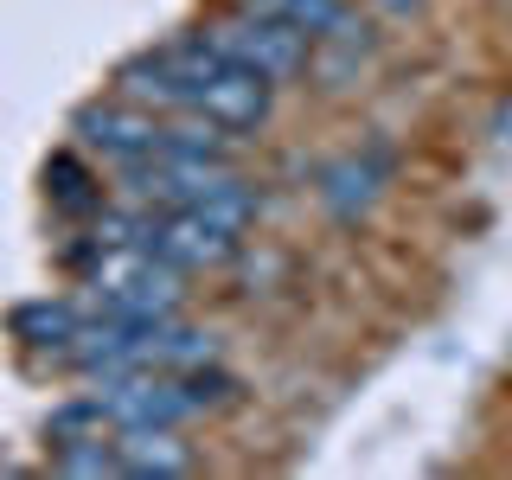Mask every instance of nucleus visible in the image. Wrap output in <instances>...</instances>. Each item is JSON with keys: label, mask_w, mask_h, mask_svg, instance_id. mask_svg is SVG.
I'll use <instances>...</instances> for the list:
<instances>
[{"label": "nucleus", "mask_w": 512, "mask_h": 480, "mask_svg": "<svg viewBox=\"0 0 512 480\" xmlns=\"http://www.w3.org/2000/svg\"><path fill=\"white\" fill-rule=\"evenodd\" d=\"M160 71H167L173 84V103H180V116H205L218 122L224 135H250V128L269 122V103H276V90L263 84V77H250L244 64H231L224 52L192 32V39H167L154 45Z\"/></svg>", "instance_id": "obj_1"}, {"label": "nucleus", "mask_w": 512, "mask_h": 480, "mask_svg": "<svg viewBox=\"0 0 512 480\" xmlns=\"http://www.w3.org/2000/svg\"><path fill=\"white\" fill-rule=\"evenodd\" d=\"M84 288L96 314H122V320H173L186 308V276L173 263H160L148 244H90Z\"/></svg>", "instance_id": "obj_2"}, {"label": "nucleus", "mask_w": 512, "mask_h": 480, "mask_svg": "<svg viewBox=\"0 0 512 480\" xmlns=\"http://www.w3.org/2000/svg\"><path fill=\"white\" fill-rule=\"evenodd\" d=\"M199 39L212 45V52H224L231 64H244L250 77H263L269 90L308 77V64H314V39H308V32H295L288 20H269V13L244 7V0L224 7V13H212V20L199 26Z\"/></svg>", "instance_id": "obj_3"}, {"label": "nucleus", "mask_w": 512, "mask_h": 480, "mask_svg": "<svg viewBox=\"0 0 512 480\" xmlns=\"http://www.w3.org/2000/svg\"><path fill=\"white\" fill-rule=\"evenodd\" d=\"M103 384V404L116 416V429H186L199 410V397L186 391V372H167V365H135V372L96 378Z\"/></svg>", "instance_id": "obj_4"}, {"label": "nucleus", "mask_w": 512, "mask_h": 480, "mask_svg": "<svg viewBox=\"0 0 512 480\" xmlns=\"http://www.w3.org/2000/svg\"><path fill=\"white\" fill-rule=\"evenodd\" d=\"M160 135H167V116H148V109L122 103V96H103V103H84L71 116V148H84L103 167H135V160L160 154Z\"/></svg>", "instance_id": "obj_5"}, {"label": "nucleus", "mask_w": 512, "mask_h": 480, "mask_svg": "<svg viewBox=\"0 0 512 480\" xmlns=\"http://www.w3.org/2000/svg\"><path fill=\"white\" fill-rule=\"evenodd\" d=\"M237 244H244V237H231V231H218V224H205L199 212H154V224H148V250L160 256V263H173L180 276L231 263Z\"/></svg>", "instance_id": "obj_6"}, {"label": "nucleus", "mask_w": 512, "mask_h": 480, "mask_svg": "<svg viewBox=\"0 0 512 480\" xmlns=\"http://www.w3.org/2000/svg\"><path fill=\"white\" fill-rule=\"evenodd\" d=\"M244 7L288 20L295 32H308L314 45H340V52H365V26L352 13V0H244Z\"/></svg>", "instance_id": "obj_7"}, {"label": "nucleus", "mask_w": 512, "mask_h": 480, "mask_svg": "<svg viewBox=\"0 0 512 480\" xmlns=\"http://www.w3.org/2000/svg\"><path fill=\"white\" fill-rule=\"evenodd\" d=\"M116 455H122V474H141V480H173V474H192V455L180 442V429H116Z\"/></svg>", "instance_id": "obj_8"}, {"label": "nucleus", "mask_w": 512, "mask_h": 480, "mask_svg": "<svg viewBox=\"0 0 512 480\" xmlns=\"http://www.w3.org/2000/svg\"><path fill=\"white\" fill-rule=\"evenodd\" d=\"M7 327H13V340L32 346V352H52V359H64V346L77 340V327H84V314L71 308V301H20V308L7 314Z\"/></svg>", "instance_id": "obj_9"}, {"label": "nucleus", "mask_w": 512, "mask_h": 480, "mask_svg": "<svg viewBox=\"0 0 512 480\" xmlns=\"http://www.w3.org/2000/svg\"><path fill=\"white\" fill-rule=\"evenodd\" d=\"M45 199H52L64 218H96L103 212V186H96L84 148H64V154L45 160Z\"/></svg>", "instance_id": "obj_10"}, {"label": "nucleus", "mask_w": 512, "mask_h": 480, "mask_svg": "<svg viewBox=\"0 0 512 480\" xmlns=\"http://www.w3.org/2000/svg\"><path fill=\"white\" fill-rule=\"evenodd\" d=\"M109 429H116V416H109V404L96 391L84 397H64V404L45 416V442L52 448H71V442H103Z\"/></svg>", "instance_id": "obj_11"}, {"label": "nucleus", "mask_w": 512, "mask_h": 480, "mask_svg": "<svg viewBox=\"0 0 512 480\" xmlns=\"http://www.w3.org/2000/svg\"><path fill=\"white\" fill-rule=\"evenodd\" d=\"M378 180H384L378 160H340V167H327V180H320V199H327L340 218H352V212H365V205L378 199Z\"/></svg>", "instance_id": "obj_12"}, {"label": "nucleus", "mask_w": 512, "mask_h": 480, "mask_svg": "<svg viewBox=\"0 0 512 480\" xmlns=\"http://www.w3.org/2000/svg\"><path fill=\"white\" fill-rule=\"evenodd\" d=\"M52 474L103 480V474H122V455H116V442H71V448H52Z\"/></svg>", "instance_id": "obj_13"}, {"label": "nucleus", "mask_w": 512, "mask_h": 480, "mask_svg": "<svg viewBox=\"0 0 512 480\" xmlns=\"http://www.w3.org/2000/svg\"><path fill=\"white\" fill-rule=\"evenodd\" d=\"M493 135H500V148H512V103L500 109V116H493Z\"/></svg>", "instance_id": "obj_14"}, {"label": "nucleus", "mask_w": 512, "mask_h": 480, "mask_svg": "<svg viewBox=\"0 0 512 480\" xmlns=\"http://www.w3.org/2000/svg\"><path fill=\"white\" fill-rule=\"evenodd\" d=\"M378 7H384V13H416L423 0H378Z\"/></svg>", "instance_id": "obj_15"}]
</instances>
